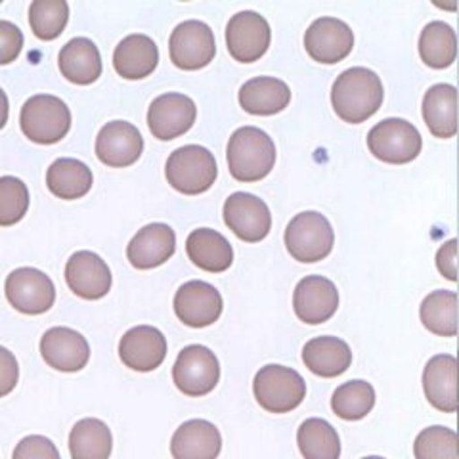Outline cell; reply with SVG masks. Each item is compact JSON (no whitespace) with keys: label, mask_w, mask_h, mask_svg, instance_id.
I'll return each instance as SVG.
<instances>
[{"label":"cell","mask_w":459,"mask_h":459,"mask_svg":"<svg viewBox=\"0 0 459 459\" xmlns=\"http://www.w3.org/2000/svg\"><path fill=\"white\" fill-rule=\"evenodd\" d=\"M92 170L79 160L62 157L56 160L47 172L48 190L60 199H81L92 188Z\"/></svg>","instance_id":"cell-30"},{"label":"cell","mask_w":459,"mask_h":459,"mask_svg":"<svg viewBox=\"0 0 459 459\" xmlns=\"http://www.w3.org/2000/svg\"><path fill=\"white\" fill-rule=\"evenodd\" d=\"M437 266H438L440 274L446 280H450V281L457 280V241L455 239L446 241L438 249Z\"/></svg>","instance_id":"cell-42"},{"label":"cell","mask_w":459,"mask_h":459,"mask_svg":"<svg viewBox=\"0 0 459 459\" xmlns=\"http://www.w3.org/2000/svg\"><path fill=\"white\" fill-rule=\"evenodd\" d=\"M290 102V86L276 77H255L239 89V106L251 115H276Z\"/></svg>","instance_id":"cell-29"},{"label":"cell","mask_w":459,"mask_h":459,"mask_svg":"<svg viewBox=\"0 0 459 459\" xmlns=\"http://www.w3.org/2000/svg\"><path fill=\"white\" fill-rule=\"evenodd\" d=\"M40 354L45 362L64 373H75L91 360V347L79 332L71 327H52L40 339Z\"/></svg>","instance_id":"cell-19"},{"label":"cell","mask_w":459,"mask_h":459,"mask_svg":"<svg viewBox=\"0 0 459 459\" xmlns=\"http://www.w3.org/2000/svg\"><path fill=\"white\" fill-rule=\"evenodd\" d=\"M8 115H10V102L6 92L0 89V131L6 126L8 123Z\"/></svg>","instance_id":"cell-43"},{"label":"cell","mask_w":459,"mask_h":459,"mask_svg":"<svg viewBox=\"0 0 459 459\" xmlns=\"http://www.w3.org/2000/svg\"><path fill=\"white\" fill-rule=\"evenodd\" d=\"M23 134L42 146L57 143L71 128V111L62 98L37 94L27 100L20 113Z\"/></svg>","instance_id":"cell-3"},{"label":"cell","mask_w":459,"mask_h":459,"mask_svg":"<svg viewBox=\"0 0 459 459\" xmlns=\"http://www.w3.org/2000/svg\"><path fill=\"white\" fill-rule=\"evenodd\" d=\"M221 379V366L217 356L204 344H190L186 347L172 368V381L177 389L186 396H205Z\"/></svg>","instance_id":"cell-8"},{"label":"cell","mask_w":459,"mask_h":459,"mask_svg":"<svg viewBox=\"0 0 459 459\" xmlns=\"http://www.w3.org/2000/svg\"><path fill=\"white\" fill-rule=\"evenodd\" d=\"M157 64H160V50L148 35H128L113 52L115 71L128 81L150 77Z\"/></svg>","instance_id":"cell-24"},{"label":"cell","mask_w":459,"mask_h":459,"mask_svg":"<svg viewBox=\"0 0 459 459\" xmlns=\"http://www.w3.org/2000/svg\"><path fill=\"white\" fill-rule=\"evenodd\" d=\"M423 140L418 128L404 119H385L371 128L368 148L383 163L404 165L421 153Z\"/></svg>","instance_id":"cell-7"},{"label":"cell","mask_w":459,"mask_h":459,"mask_svg":"<svg viewBox=\"0 0 459 459\" xmlns=\"http://www.w3.org/2000/svg\"><path fill=\"white\" fill-rule=\"evenodd\" d=\"M224 222L247 243L263 241L272 230V214L263 199L253 194L236 192L224 204Z\"/></svg>","instance_id":"cell-12"},{"label":"cell","mask_w":459,"mask_h":459,"mask_svg":"<svg viewBox=\"0 0 459 459\" xmlns=\"http://www.w3.org/2000/svg\"><path fill=\"white\" fill-rule=\"evenodd\" d=\"M20 379V366L16 356L6 347H0V398L8 396L16 389Z\"/></svg>","instance_id":"cell-41"},{"label":"cell","mask_w":459,"mask_h":459,"mask_svg":"<svg viewBox=\"0 0 459 459\" xmlns=\"http://www.w3.org/2000/svg\"><path fill=\"white\" fill-rule=\"evenodd\" d=\"M415 459H459L457 435L448 427L423 429L413 444Z\"/></svg>","instance_id":"cell-37"},{"label":"cell","mask_w":459,"mask_h":459,"mask_svg":"<svg viewBox=\"0 0 459 459\" xmlns=\"http://www.w3.org/2000/svg\"><path fill=\"white\" fill-rule=\"evenodd\" d=\"M364 459H385V457H379V455H368V457H364Z\"/></svg>","instance_id":"cell-44"},{"label":"cell","mask_w":459,"mask_h":459,"mask_svg":"<svg viewBox=\"0 0 459 459\" xmlns=\"http://www.w3.org/2000/svg\"><path fill=\"white\" fill-rule=\"evenodd\" d=\"M69 22L65 0H35L29 6V25L40 40H54L64 33Z\"/></svg>","instance_id":"cell-36"},{"label":"cell","mask_w":459,"mask_h":459,"mask_svg":"<svg viewBox=\"0 0 459 459\" xmlns=\"http://www.w3.org/2000/svg\"><path fill=\"white\" fill-rule=\"evenodd\" d=\"M222 295L207 281L192 280L184 283L175 295L178 320L190 327L212 325L222 314Z\"/></svg>","instance_id":"cell-16"},{"label":"cell","mask_w":459,"mask_h":459,"mask_svg":"<svg viewBox=\"0 0 459 459\" xmlns=\"http://www.w3.org/2000/svg\"><path fill=\"white\" fill-rule=\"evenodd\" d=\"M383 82L368 67H351L337 77L332 104L344 123L358 125L373 117L383 106Z\"/></svg>","instance_id":"cell-1"},{"label":"cell","mask_w":459,"mask_h":459,"mask_svg":"<svg viewBox=\"0 0 459 459\" xmlns=\"http://www.w3.org/2000/svg\"><path fill=\"white\" fill-rule=\"evenodd\" d=\"M69 290L84 300L104 299L111 290V270L102 256L92 251H77L65 264Z\"/></svg>","instance_id":"cell-17"},{"label":"cell","mask_w":459,"mask_h":459,"mask_svg":"<svg viewBox=\"0 0 459 459\" xmlns=\"http://www.w3.org/2000/svg\"><path fill=\"white\" fill-rule=\"evenodd\" d=\"M23 50V33L18 25L0 20V65L18 60Z\"/></svg>","instance_id":"cell-40"},{"label":"cell","mask_w":459,"mask_h":459,"mask_svg":"<svg viewBox=\"0 0 459 459\" xmlns=\"http://www.w3.org/2000/svg\"><path fill=\"white\" fill-rule=\"evenodd\" d=\"M186 253L195 266L211 272V274H219L234 263V249L230 241L211 228L194 230L186 239Z\"/></svg>","instance_id":"cell-26"},{"label":"cell","mask_w":459,"mask_h":459,"mask_svg":"<svg viewBox=\"0 0 459 459\" xmlns=\"http://www.w3.org/2000/svg\"><path fill=\"white\" fill-rule=\"evenodd\" d=\"M423 391L430 406L444 413L457 411V360L452 354L433 356L423 371Z\"/></svg>","instance_id":"cell-23"},{"label":"cell","mask_w":459,"mask_h":459,"mask_svg":"<svg viewBox=\"0 0 459 459\" xmlns=\"http://www.w3.org/2000/svg\"><path fill=\"white\" fill-rule=\"evenodd\" d=\"M195 117L197 108L190 96L169 92L152 102L148 109V126L157 140L169 142L188 133Z\"/></svg>","instance_id":"cell-13"},{"label":"cell","mask_w":459,"mask_h":459,"mask_svg":"<svg viewBox=\"0 0 459 459\" xmlns=\"http://www.w3.org/2000/svg\"><path fill=\"white\" fill-rule=\"evenodd\" d=\"M143 152V138L138 128L126 121H111L96 138L98 160L108 167L123 169L134 165Z\"/></svg>","instance_id":"cell-18"},{"label":"cell","mask_w":459,"mask_h":459,"mask_svg":"<svg viewBox=\"0 0 459 459\" xmlns=\"http://www.w3.org/2000/svg\"><path fill=\"white\" fill-rule=\"evenodd\" d=\"M29 190L16 177L0 178V226H13L27 214Z\"/></svg>","instance_id":"cell-38"},{"label":"cell","mask_w":459,"mask_h":459,"mask_svg":"<svg viewBox=\"0 0 459 459\" xmlns=\"http://www.w3.org/2000/svg\"><path fill=\"white\" fill-rule=\"evenodd\" d=\"M226 160L230 175L239 182H258L276 165V146L256 126H241L228 142Z\"/></svg>","instance_id":"cell-2"},{"label":"cell","mask_w":459,"mask_h":459,"mask_svg":"<svg viewBox=\"0 0 459 459\" xmlns=\"http://www.w3.org/2000/svg\"><path fill=\"white\" fill-rule=\"evenodd\" d=\"M175 230L163 222H153L138 230L126 247V258L138 270H152L165 264L175 255Z\"/></svg>","instance_id":"cell-21"},{"label":"cell","mask_w":459,"mask_h":459,"mask_svg":"<svg viewBox=\"0 0 459 459\" xmlns=\"http://www.w3.org/2000/svg\"><path fill=\"white\" fill-rule=\"evenodd\" d=\"M62 75L74 84H92L102 75V56L91 39H71L57 56Z\"/></svg>","instance_id":"cell-25"},{"label":"cell","mask_w":459,"mask_h":459,"mask_svg":"<svg viewBox=\"0 0 459 459\" xmlns=\"http://www.w3.org/2000/svg\"><path fill=\"white\" fill-rule=\"evenodd\" d=\"M420 56L433 69L450 67L457 56V37L454 29L444 22H430L425 25L420 37Z\"/></svg>","instance_id":"cell-33"},{"label":"cell","mask_w":459,"mask_h":459,"mask_svg":"<svg viewBox=\"0 0 459 459\" xmlns=\"http://www.w3.org/2000/svg\"><path fill=\"white\" fill-rule=\"evenodd\" d=\"M113 437L109 427L96 418L75 423L69 433L71 459H109Z\"/></svg>","instance_id":"cell-31"},{"label":"cell","mask_w":459,"mask_h":459,"mask_svg":"<svg viewBox=\"0 0 459 459\" xmlns=\"http://www.w3.org/2000/svg\"><path fill=\"white\" fill-rule=\"evenodd\" d=\"M221 450L219 429L205 420L182 423L170 440V454L175 459H217Z\"/></svg>","instance_id":"cell-22"},{"label":"cell","mask_w":459,"mask_h":459,"mask_svg":"<svg viewBox=\"0 0 459 459\" xmlns=\"http://www.w3.org/2000/svg\"><path fill=\"white\" fill-rule=\"evenodd\" d=\"M423 325L438 337L457 335V293L433 291L429 293L420 308Z\"/></svg>","instance_id":"cell-34"},{"label":"cell","mask_w":459,"mask_h":459,"mask_svg":"<svg viewBox=\"0 0 459 459\" xmlns=\"http://www.w3.org/2000/svg\"><path fill=\"white\" fill-rule=\"evenodd\" d=\"M253 393L261 408L270 413H287L303 404L307 383L299 371L270 364L255 376Z\"/></svg>","instance_id":"cell-5"},{"label":"cell","mask_w":459,"mask_h":459,"mask_svg":"<svg viewBox=\"0 0 459 459\" xmlns=\"http://www.w3.org/2000/svg\"><path fill=\"white\" fill-rule=\"evenodd\" d=\"M352 29L337 18L316 20L305 35V48L314 62L333 65L352 52Z\"/></svg>","instance_id":"cell-14"},{"label":"cell","mask_w":459,"mask_h":459,"mask_svg":"<svg viewBox=\"0 0 459 459\" xmlns=\"http://www.w3.org/2000/svg\"><path fill=\"white\" fill-rule=\"evenodd\" d=\"M12 459H62L56 444L40 435H29L13 450Z\"/></svg>","instance_id":"cell-39"},{"label":"cell","mask_w":459,"mask_h":459,"mask_svg":"<svg viewBox=\"0 0 459 459\" xmlns=\"http://www.w3.org/2000/svg\"><path fill=\"white\" fill-rule=\"evenodd\" d=\"M119 356L126 368L148 373L160 368L167 356V339L157 327L128 329L119 342Z\"/></svg>","instance_id":"cell-20"},{"label":"cell","mask_w":459,"mask_h":459,"mask_svg":"<svg viewBox=\"0 0 459 459\" xmlns=\"http://www.w3.org/2000/svg\"><path fill=\"white\" fill-rule=\"evenodd\" d=\"M339 307V291L332 280L324 276H307L300 280L293 293V310L297 318L310 325H318L333 318Z\"/></svg>","instance_id":"cell-15"},{"label":"cell","mask_w":459,"mask_h":459,"mask_svg":"<svg viewBox=\"0 0 459 459\" xmlns=\"http://www.w3.org/2000/svg\"><path fill=\"white\" fill-rule=\"evenodd\" d=\"M4 293L8 303L27 316L48 312L56 300V287L52 280L45 272L31 266L13 270L6 278Z\"/></svg>","instance_id":"cell-10"},{"label":"cell","mask_w":459,"mask_h":459,"mask_svg":"<svg viewBox=\"0 0 459 459\" xmlns=\"http://www.w3.org/2000/svg\"><path fill=\"white\" fill-rule=\"evenodd\" d=\"M297 444L305 459H339L341 440L332 423L320 418H310L300 423Z\"/></svg>","instance_id":"cell-32"},{"label":"cell","mask_w":459,"mask_h":459,"mask_svg":"<svg viewBox=\"0 0 459 459\" xmlns=\"http://www.w3.org/2000/svg\"><path fill=\"white\" fill-rule=\"evenodd\" d=\"M303 362L314 376L332 379L351 368L352 352L339 337H316L305 344Z\"/></svg>","instance_id":"cell-27"},{"label":"cell","mask_w":459,"mask_h":459,"mask_svg":"<svg viewBox=\"0 0 459 459\" xmlns=\"http://www.w3.org/2000/svg\"><path fill=\"white\" fill-rule=\"evenodd\" d=\"M272 40L268 22L256 12H239L228 22L226 45L236 62L253 64L266 54Z\"/></svg>","instance_id":"cell-11"},{"label":"cell","mask_w":459,"mask_h":459,"mask_svg":"<svg viewBox=\"0 0 459 459\" xmlns=\"http://www.w3.org/2000/svg\"><path fill=\"white\" fill-rule=\"evenodd\" d=\"M376 406V391L368 381H349L333 393L332 408L337 418L344 421L364 420Z\"/></svg>","instance_id":"cell-35"},{"label":"cell","mask_w":459,"mask_h":459,"mask_svg":"<svg viewBox=\"0 0 459 459\" xmlns=\"http://www.w3.org/2000/svg\"><path fill=\"white\" fill-rule=\"evenodd\" d=\"M423 119L433 136L448 140L457 133V91L452 84H435L423 98Z\"/></svg>","instance_id":"cell-28"},{"label":"cell","mask_w":459,"mask_h":459,"mask_svg":"<svg viewBox=\"0 0 459 459\" xmlns=\"http://www.w3.org/2000/svg\"><path fill=\"white\" fill-rule=\"evenodd\" d=\"M169 52L172 64L184 71L204 69L214 60V54H217L214 33L204 22H182L170 35Z\"/></svg>","instance_id":"cell-9"},{"label":"cell","mask_w":459,"mask_h":459,"mask_svg":"<svg viewBox=\"0 0 459 459\" xmlns=\"http://www.w3.org/2000/svg\"><path fill=\"white\" fill-rule=\"evenodd\" d=\"M217 175L219 167L214 161V155L207 148L195 146V143L172 152L165 167L169 184L186 195H199L211 190Z\"/></svg>","instance_id":"cell-4"},{"label":"cell","mask_w":459,"mask_h":459,"mask_svg":"<svg viewBox=\"0 0 459 459\" xmlns=\"http://www.w3.org/2000/svg\"><path fill=\"white\" fill-rule=\"evenodd\" d=\"M335 234L324 214L300 212L287 224L285 247L299 263H318L333 249Z\"/></svg>","instance_id":"cell-6"}]
</instances>
